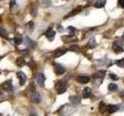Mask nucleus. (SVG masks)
<instances>
[{
    "instance_id": "72a5a7b5",
    "label": "nucleus",
    "mask_w": 124,
    "mask_h": 116,
    "mask_svg": "<svg viewBox=\"0 0 124 116\" xmlns=\"http://www.w3.org/2000/svg\"><path fill=\"white\" fill-rule=\"evenodd\" d=\"M20 53L23 54V55H28V50H22V51H20Z\"/></svg>"
},
{
    "instance_id": "f8f14e48",
    "label": "nucleus",
    "mask_w": 124,
    "mask_h": 116,
    "mask_svg": "<svg viewBox=\"0 0 124 116\" xmlns=\"http://www.w3.org/2000/svg\"><path fill=\"white\" fill-rule=\"evenodd\" d=\"M55 72H56V73L57 75H61V74H62V73H64L65 72V69L61 64H55Z\"/></svg>"
},
{
    "instance_id": "393cba45",
    "label": "nucleus",
    "mask_w": 124,
    "mask_h": 116,
    "mask_svg": "<svg viewBox=\"0 0 124 116\" xmlns=\"http://www.w3.org/2000/svg\"><path fill=\"white\" fill-rule=\"evenodd\" d=\"M116 64L119 67H124V59H121V60H116Z\"/></svg>"
},
{
    "instance_id": "9b49d317",
    "label": "nucleus",
    "mask_w": 124,
    "mask_h": 116,
    "mask_svg": "<svg viewBox=\"0 0 124 116\" xmlns=\"http://www.w3.org/2000/svg\"><path fill=\"white\" fill-rule=\"evenodd\" d=\"M9 8H10V11L15 13L19 9V6L16 4V0H10L9 2Z\"/></svg>"
},
{
    "instance_id": "f704fd0d",
    "label": "nucleus",
    "mask_w": 124,
    "mask_h": 116,
    "mask_svg": "<svg viewBox=\"0 0 124 116\" xmlns=\"http://www.w3.org/2000/svg\"><path fill=\"white\" fill-rule=\"evenodd\" d=\"M30 116H37V115H30Z\"/></svg>"
},
{
    "instance_id": "473e14b6",
    "label": "nucleus",
    "mask_w": 124,
    "mask_h": 116,
    "mask_svg": "<svg viewBox=\"0 0 124 116\" xmlns=\"http://www.w3.org/2000/svg\"><path fill=\"white\" fill-rule=\"evenodd\" d=\"M1 35H2V36H3V37H6V36H7V34H6V31H5L3 29H2V31H1Z\"/></svg>"
},
{
    "instance_id": "4468645a",
    "label": "nucleus",
    "mask_w": 124,
    "mask_h": 116,
    "mask_svg": "<svg viewBox=\"0 0 124 116\" xmlns=\"http://www.w3.org/2000/svg\"><path fill=\"white\" fill-rule=\"evenodd\" d=\"M96 45H97V43H96V40H95V38L94 36L91 37V39L88 40V44H87L88 47L90 48V49H93V48L95 47Z\"/></svg>"
},
{
    "instance_id": "20e7f679",
    "label": "nucleus",
    "mask_w": 124,
    "mask_h": 116,
    "mask_svg": "<svg viewBox=\"0 0 124 116\" xmlns=\"http://www.w3.org/2000/svg\"><path fill=\"white\" fill-rule=\"evenodd\" d=\"M17 77L19 78V84H20L21 86H23V85H24L26 84V80H27V77L23 71L17 72Z\"/></svg>"
},
{
    "instance_id": "39448f33",
    "label": "nucleus",
    "mask_w": 124,
    "mask_h": 116,
    "mask_svg": "<svg viewBox=\"0 0 124 116\" xmlns=\"http://www.w3.org/2000/svg\"><path fill=\"white\" fill-rule=\"evenodd\" d=\"M82 10V6H77L75 9H73L71 12H70L69 13H68L67 15L64 16V19H67L68 17H71V16H74V15H75L77 14H78L79 13H81V11Z\"/></svg>"
},
{
    "instance_id": "4c0bfd02",
    "label": "nucleus",
    "mask_w": 124,
    "mask_h": 116,
    "mask_svg": "<svg viewBox=\"0 0 124 116\" xmlns=\"http://www.w3.org/2000/svg\"><path fill=\"white\" fill-rule=\"evenodd\" d=\"M67 1H68V0H67Z\"/></svg>"
},
{
    "instance_id": "7c9ffc66",
    "label": "nucleus",
    "mask_w": 124,
    "mask_h": 116,
    "mask_svg": "<svg viewBox=\"0 0 124 116\" xmlns=\"http://www.w3.org/2000/svg\"><path fill=\"white\" fill-rule=\"evenodd\" d=\"M110 77L112 79V80H118L119 79V77L118 76H116L115 73H110Z\"/></svg>"
},
{
    "instance_id": "412c9836",
    "label": "nucleus",
    "mask_w": 124,
    "mask_h": 116,
    "mask_svg": "<svg viewBox=\"0 0 124 116\" xmlns=\"http://www.w3.org/2000/svg\"><path fill=\"white\" fill-rule=\"evenodd\" d=\"M106 71H99L97 73H95L94 75H93V77H99V78H103V77L106 76Z\"/></svg>"
},
{
    "instance_id": "e433bc0d",
    "label": "nucleus",
    "mask_w": 124,
    "mask_h": 116,
    "mask_svg": "<svg viewBox=\"0 0 124 116\" xmlns=\"http://www.w3.org/2000/svg\"><path fill=\"white\" fill-rule=\"evenodd\" d=\"M123 81H124V79H123Z\"/></svg>"
},
{
    "instance_id": "6ab92c4d",
    "label": "nucleus",
    "mask_w": 124,
    "mask_h": 116,
    "mask_svg": "<svg viewBox=\"0 0 124 116\" xmlns=\"http://www.w3.org/2000/svg\"><path fill=\"white\" fill-rule=\"evenodd\" d=\"M16 65L18 66V67H22L26 64V61L23 57H18L16 59Z\"/></svg>"
},
{
    "instance_id": "4be33fe9",
    "label": "nucleus",
    "mask_w": 124,
    "mask_h": 116,
    "mask_svg": "<svg viewBox=\"0 0 124 116\" xmlns=\"http://www.w3.org/2000/svg\"><path fill=\"white\" fill-rule=\"evenodd\" d=\"M108 89L110 91H116L118 89V85L114 83H110L108 85Z\"/></svg>"
},
{
    "instance_id": "423d86ee",
    "label": "nucleus",
    "mask_w": 124,
    "mask_h": 116,
    "mask_svg": "<svg viewBox=\"0 0 124 116\" xmlns=\"http://www.w3.org/2000/svg\"><path fill=\"white\" fill-rule=\"evenodd\" d=\"M45 36H46V38L48 39L49 40L52 41L54 40V37L55 36V31H54L52 28H49L46 32L45 33Z\"/></svg>"
},
{
    "instance_id": "b1692460",
    "label": "nucleus",
    "mask_w": 124,
    "mask_h": 116,
    "mask_svg": "<svg viewBox=\"0 0 124 116\" xmlns=\"http://www.w3.org/2000/svg\"><path fill=\"white\" fill-rule=\"evenodd\" d=\"M37 13V7L36 6H33L31 7V9H30V14L35 16Z\"/></svg>"
},
{
    "instance_id": "c85d7f7f",
    "label": "nucleus",
    "mask_w": 124,
    "mask_h": 116,
    "mask_svg": "<svg viewBox=\"0 0 124 116\" xmlns=\"http://www.w3.org/2000/svg\"><path fill=\"white\" fill-rule=\"evenodd\" d=\"M26 27H27V28H28L30 30H33V28H34V23H33V21L29 22L26 24Z\"/></svg>"
},
{
    "instance_id": "f257e3e1",
    "label": "nucleus",
    "mask_w": 124,
    "mask_h": 116,
    "mask_svg": "<svg viewBox=\"0 0 124 116\" xmlns=\"http://www.w3.org/2000/svg\"><path fill=\"white\" fill-rule=\"evenodd\" d=\"M54 87H55V90L58 94H63L66 91V84L62 80H58L56 81Z\"/></svg>"
},
{
    "instance_id": "f3484780",
    "label": "nucleus",
    "mask_w": 124,
    "mask_h": 116,
    "mask_svg": "<svg viewBox=\"0 0 124 116\" xmlns=\"http://www.w3.org/2000/svg\"><path fill=\"white\" fill-rule=\"evenodd\" d=\"M61 40H63L64 43H71V42H73V41H75L76 39L75 38V36H73L72 35H71V36H62L61 37Z\"/></svg>"
},
{
    "instance_id": "bb28decb",
    "label": "nucleus",
    "mask_w": 124,
    "mask_h": 116,
    "mask_svg": "<svg viewBox=\"0 0 124 116\" xmlns=\"http://www.w3.org/2000/svg\"><path fill=\"white\" fill-rule=\"evenodd\" d=\"M69 50H71V51H73V52H78L79 51V47L77 45H73V46H71V47H70Z\"/></svg>"
},
{
    "instance_id": "c756f323",
    "label": "nucleus",
    "mask_w": 124,
    "mask_h": 116,
    "mask_svg": "<svg viewBox=\"0 0 124 116\" xmlns=\"http://www.w3.org/2000/svg\"><path fill=\"white\" fill-rule=\"evenodd\" d=\"M106 110V104H104L103 103H101V104L99 105V111L102 113V112H104Z\"/></svg>"
},
{
    "instance_id": "9d476101",
    "label": "nucleus",
    "mask_w": 124,
    "mask_h": 116,
    "mask_svg": "<svg viewBox=\"0 0 124 116\" xmlns=\"http://www.w3.org/2000/svg\"><path fill=\"white\" fill-rule=\"evenodd\" d=\"M77 81L80 84H87L89 82V80H90V78H89V77L88 76H78L77 77Z\"/></svg>"
},
{
    "instance_id": "dca6fc26",
    "label": "nucleus",
    "mask_w": 124,
    "mask_h": 116,
    "mask_svg": "<svg viewBox=\"0 0 124 116\" xmlns=\"http://www.w3.org/2000/svg\"><path fill=\"white\" fill-rule=\"evenodd\" d=\"M106 0H97V1L94 3V6L95 8H98V9H101V8H103L106 5Z\"/></svg>"
},
{
    "instance_id": "2eb2a0df",
    "label": "nucleus",
    "mask_w": 124,
    "mask_h": 116,
    "mask_svg": "<svg viewBox=\"0 0 124 116\" xmlns=\"http://www.w3.org/2000/svg\"><path fill=\"white\" fill-rule=\"evenodd\" d=\"M92 95V90L89 87H85L82 91V97L84 98H88Z\"/></svg>"
},
{
    "instance_id": "2f4dec72",
    "label": "nucleus",
    "mask_w": 124,
    "mask_h": 116,
    "mask_svg": "<svg viewBox=\"0 0 124 116\" xmlns=\"http://www.w3.org/2000/svg\"><path fill=\"white\" fill-rule=\"evenodd\" d=\"M118 5L121 8H124V0H118Z\"/></svg>"
},
{
    "instance_id": "6e6552de",
    "label": "nucleus",
    "mask_w": 124,
    "mask_h": 116,
    "mask_svg": "<svg viewBox=\"0 0 124 116\" xmlns=\"http://www.w3.org/2000/svg\"><path fill=\"white\" fill-rule=\"evenodd\" d=\"M2 87L5 91H11L12 89H13V84H12L11 80H6L4 83H2Z\"/></svg>"
},
{
    "instance_id": "aec40b11",
    "label": "nucleus",
    "mask_w": 124,
    "mask_h": 116,
    "mask_svg": "<svg viewBox=\"0 0 124 116\" xmlns=\"http://www.w3.org/2000/svg\"><path fill=\"white\" fill-rule=\"evenodd\" d=\"M66 51H67V50L66 49H58L56 50L55 53H54V57H59L62 55H64V54L66 53Z\"/></svg>"
},
{
    "instance_id": "c9c22d12",
    "label": "nucleus",
    "mask_w": 124,
    "mask_h": 116,
    "mask_svg": "<svg viewBox=\"0 0 124 116\" xmlns=\"http://www.w3.org/2000/svg\"><path fill=\"white\" fill-rule=\"evenodd\" d=\"M123 40H124V33H123Z\"/></svg>"
},
{
    "instance_id": "cd10ccee",
    "label": "nucleus",
    "mask_w": 124,
    "mask_h": 116,
    "mask_svg": "<svg viewBox=\"0 0 124 116\" xmlns=\"http://www.w3.org/2000/svg\"><path fill=\"white\" fill-rule=\"evenodd\" d=\"M41 3L46 7L51 5V1L50 0H41Z\"/></svg>"
},
{
    "instance_id": "0eeeda50",
    "label": "nucleus",
    "mask_w": 124,
    "mask_h": 116,
    "mask_svg": "<svg viewBox=\"0 0 124 116\" xmlns=\"http://www.w3.org/2000/svg\"><path fill=\"white\" fill-rule=\"evenodd\" d=\"M69 100H70V102H71V103L73 104L74 105H78V104H79L81 103V98L78 95L70 96Z\"/></svg>"
},
{
    "instance_id": "a878e982",
    "label": "nucleus",
    "mask_w": 124,
    "mask_h": 116,
    "mask_svg": "<svg viewBox=\"0 0 124 116\" xmlns=\"http://www.w3.org/2000/svg\"><path fill=\"white\" fill-rule=\"evenodd\" d=\"M68 29L69 30V33H70V34H71V35L75 34L77 32V29H75V27H73V26H68Z\"/></svg>"
},
{
    "instance_id": "5701e85b",
    "label": "nucleus",
    "mask_w": 124,
    "mask_h": 116,
    "mask_svg": "<svg viewBox=\"0 0 124 116\" xmlns=\"http://www.w3.org/2000/svg\"><path fill=\"white\" fill-rule=\"evenodd\" d=\"M14 41L16 44H20L23 42V38L21 37V36L17 35V36H16V37L14 38Z\"/></svg>"
},
{
    "instance_id": "1a4fd4ad",
    "label": "nucleus",
    "mask_w": 124,
    "mask_h": 116,
    "mask_svg": "<svg viewBox=\"0 0 124 116\" xmlns=\"http://www.w3.org/2000/svg\"><path fill=\"white\" fill-rule=\"evenodd\" d=\"M31 100L35 103H40L41 102V96L38 92L33 93L31 94Z\"/></svg>"
},
{
    "instance_id": "7ed1b4c3",
    "label": "nucleus",
    "mask_w": 124,
    "mask_h": 116,
    "mask_svg": "<svg viewBox=\"0 0 124 116\" xmlns=\"http://www.w3.org/2000/svg\"><path fill=\"white\" fill-rule=\"evenodd\" d=\"M112 50L116 53H119L124 51V49L123 48V44L120 42H116L112 45Z\"/></svg>"
},
{
    "instance_id": "a211bd4d",
    "label": "nucleus",
    "mask_w": 124,
    "mask_h": 116,
    "mask_svg": "<svg viewBox=\"0 0 124 116\" xmlns=\"http://www.w3.org/2000/svg\"><path fill=\"white\" fill-rule=\"evenodd\" d=\"M107 109L110 113H114V112L117 111L119 109V108L118 105H116V104H109L107 107Z\"/></svg>"
},
{
    "instance_id": "f03ea898",
    "label": "nucleus",
    "mask_w": 124,
    "mask_h": 116,
    "mask_svg": "<svg viewBox=\"0 0 124 116\" xmlns=\"http://www.w3.org/2000/svg\"><path fill=\"white\" fill-rule=\"evenodd\" d=\"M35 80H36L37 84L40 87H44V81H45V76L41 73H37L36 77H35Z\"/></svg>"
},
{
    "instance_id": "ddd939ff",
    "label": "nucleus",
    "mask_w": 124,
    "mask_h": 116,
    "mask_svg": "<svg viewBox=\"0 0 124 116\" xmlns=\"http://www.w3.org/2000/svg\"><path fill=\"white\" fill-rule=\"evenodd\" d=\"M23 43H24V44L26 45V46H30V47H35L36 46V43H35L34 41H33L32 40H30V39L29 37H25L24 40H23Z\"/></svg>"
}]
</instances>
